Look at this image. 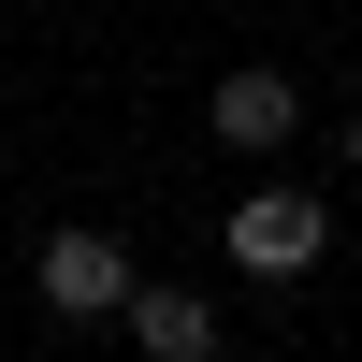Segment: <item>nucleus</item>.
Segmentation results:
<instances>
[{
	"mask_svg": "<svg viewBox=\"0 0 362 362\" xmlns=\"http://www.w3.org/2000/svg\"><path fill=\"white\" fill-rule=\"evenodd\" d=\"M319 247H334V203H319V189H290V174L232 203V276H261V290H305V276H319Z\"/></svg>",
	"mask_w": 362,
	"mask_h": 362,
	"instance_id": "1",
	"label": "nucleus"
},
{
	"mask_svg": "<svg viewBox=\"0 0 362 362\" xmlns=\"http://www.w3.org/2000/svg\"><path fill=\"white\" fill-rule=\"evenodd\" d=\"M29 290H44V319H116L131 305V247H116L102 218H58L44 247H29Z\"/></svg>",
	"mask_w": 362,
	"mask_h": 362,
	"instance_id": "2",
	"label": "nucleus"
},
{
	"mask_svg": "<svg viewBox=\"0 0 362 362\" xmlns=\"http://www.w3.org/2000/svg\"><path fill=\"white\" fill-rule=\"evenodd\" d=\"M203 131H218L232 160H276V145L305 131V87H290L276 58H232V73H218V102H203Z\"/></svg>",
	"mask_w": 362,
	"mask_h": 362,
	"instance_id": "3",
	"label": "nucleus"
},
{
	"mask_svg": "<svg viewBox=\"0 0 362 362\" xmlns=\"http://www.w3.org/2000/svg\"><path fill=\"white\" fill-rule=\"evenodd\" d=\"M131 348L145 362H218V305H203V290H174V276H131Z\"/></svg>",
	"mask_w": 362,
	"mask_h": 362,
	"instance_id": "4",
	"label": "nucleus"
},
{
	"mask_svg": "<svg viewBox=\"0 0 362 362\" xmlns=\"http://www.w3.org/2000/svg\"><path fill=\"white\" fill-rule=\"evenodd\" d=\"M348 174H362V102H348Z\"/></svg>",
	"mask_w": 362,
	"mask_h": 362,
	"instance_id": "5",
	"label": "nucleus"
}]
</instances>
